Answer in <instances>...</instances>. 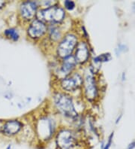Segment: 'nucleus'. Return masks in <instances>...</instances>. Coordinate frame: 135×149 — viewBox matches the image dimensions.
Instances as JSON below:
<instances>
[{
  "label": "nucleus",
  "mask_w": 135,
  "mask_h": 149,
  "mask_svg": "<svg viewBox=\"0 0 135 149\" xmlns=\"http://www.w3.org/2000/svg\"><path fill=\"white\" fill-rule=\"evenodd\" d=\"M54 106L62 115L68 118H76L78 111H76L72 98L65 93H55L53 96Z\"/></svg>",
  "instance_id": "1"
},
{
  "label": "nucleus",
  "mask_w": 135,
  "mask_h": 149,
  "mask_svg": "<svg viewBox=\"0 0 135 149\" xmlns=\"http://www.w3.org/2000/svg\"><path fill=\"white\" fill-rule=\"evenodd\" d=\"M37 19L44 23H48L51 25L60 24L65 17V11L60 6H52L44 9L37 11Z\"/></svg>",
  "instance_id": "2"
},
{
  "label": "nucleus",
  "mask_w": 135,
  "mask_h": 149,
  "mask_svg": "<svg viewBox=\"0 0 135 149\" xmlns=\"http://www.w3.org/2000/svg\"><path fill=\"white\" fill-rule=\"evenodd\" d=\"M56 144L58 149H78L80 141L78 134L70 129H62L56 135Z\"/></svg>",
  "instance_id": "3"
},
{
  "label": "nucleus",
  "mask_w": 135,
  "mask_h": 149,
  "mask_svg": "<svg viewBox=\"0 0 135 149\" xmlns=\"http://www.w3.org/2000/svg\"><path fill=\"white\" fill-rule=\"evenodd\" d=\"M78 37L73 33H68L63 37L56 47V54L62 59L71 56L78 45Z\"/></svg>",
  "instance_id": "4"
},
{
  "label": "nucleus",
  "mask_w": 135,
  "mask_h": 149,
  "mask_svg": "<svg viewBox=\"0 0 135 149\" xmlns=\"http://www.w3.org/2000/svg\"><path fill=\"white\" fill-rule=\"evenodd\" d=\"M54 129V122L51 118L44 117L40 118L36 123V133L38 138L43 141H47L52 137Z\"/></svg>",
  "instance_id": "5"
},
{
  "label": "nucleus",
  "mask_w": 135,
  "mask_h": 149,
  "mask_svg": "<svg viewBox=\"0 0 135 149\" xmlns=\"http://www.w3.org/2000/svg\"><path fill=\"white\" fill-rule=\"evenodd\" d=\"M83 86V77L78 72H73L60 81V87L66 92H74Z\"/></svg>",
  "instance_id": "6"
},
{
  "label": "nucleus",
  "mask_w": 135,
  "mask_h": 149,
  "mask_svg": "<svg viewBox=\"0 0 135 149\" xmlns=\"http://www.w3.org/2000/svg\"><path fill=\"white\" fill-rule=\"evenodd\" d=\"M83 86L84 88L85 97L89 101H92L97 97L98 89L96 83V79L93 74L90 70L85 72L83 78Z\"/></svg>",
  "instance_id": "7"
},
{
  "label": "nucleus",
  "mask_w": 135,
  "mask_h": 149,
  "mask_svg": "<svg viewBox=\"0 0 135 149\" xmlns=\"http://www.w3.org/2000/svg\"><path fill=\"white\" fill-rule=\"evenodd\" d=\"M47 32V26L45 23L35 19L31 22L27 29V34L29 38L33 39H38L44 36Z\"/></svg>",
  "instance_id": "8"
},
{
  "label": "nucleus",
  "mask_w": 135,
  "mask_h": 149,
  "mask_svg": "<svg viewBox=\"0 0 135 149\" xmlns=\"http://www.w3.org/2000/svg\"><path fill=\"white\" fill-rule=\"evenodd\" d=\"M77 65H78V63L76 62L75 58L72 55L63 59L61 63V65L59 68V70H58V72L60 74L59 78L62 79L65 77L69 76V74H71L72 72L74 71V69H75Z\"/></svg>",
  "instance_id": "9"
},
{
  "label": "nucleus",
  "mask_w": 135,
  "mask_h": 149,
  "mask_svg": "<svg viewBox=\"0 0 135 149\" xmlns=\"http://www.w3.org/2000/svg\"><path fill=\"white\" fill-rule=\"evenodd\" d=\"M74 58L78 64H84L89 58V47L87 42H78L75 47Z\"/></svg>",
  "instance_id": "10"
},
{
  "label": "nucleus",
  "mask_w": 135,
  "mask_h": 149,
  "mask_svg": "<svg viewBox=\"0 0 135 149\" xmlns=\"http://www.w3.org/2000/svg\"><path fill=\"white\" fill-rule=\"evenodd\" d=\"M37 9H38V5L36 2H31V1L23 2L20 8L22 18L25 20H33L37 14Z\"/></svg>",
  "instance_id": "11"
},
{
  "label": "nucleus",
  "mask_w": 135,
  "mask_h": 149,
  "mask_svg": "<svg viewBox=\"0 0 135 149\" xmlns=\"http://www.w3.org/2000/svg\"><path fill=\"white\" fill-rule=\"evenodd\" d=\"M23 124L19 120H9L2 127V133L8 136H12L17 134L23 128Z\"/></svg>",
  "instance_id": "12"
},
{
  "label": "nucleus",
  "mask_w": 135,
  "mask_h": 149,
  "mask_svg": "<svg viewBox=\"0 0 135 149\" xmlns=\"http://www.w3.org/2000/svg\"><path fill=\"white\" fill-rule=\"evenodd\" d=\"M62 37V33L60 28L55 25H51L49 29V38L52 42H58Z\"/></svg>",
  "instance_id": "13"
},
{
  "label": "nucleus",
  "mask_w": 135,
  "mask_h": 149,
  "mask_svg": "<svg viewBox=\"0 0 135 149\" xmlns=\"http://www.w3.org/2000/svg\"><path fill=\"white\" fill-rule=\"evenodd\" d=\"M5 35H6L7 38H10L13 41H17L19 39V33H18L17 30L14 28H11V29H8L5 31Z\"/></svg>",
  "instance_id": "14"
},
{
  "label": "nucleus",
  "mask_w": 135,
  "mask_h": 149,
  "mask_svg": "<svg viewBox=\"0 0 135 149\" xmlns=\"http://www.w3.org/2000/svg\"><path fill=\"white\" fill-rule=\"evenodd\" d=\"M64 6L66 8L67 10H69V11H72L74 10L76 7L75 2H73V1H69V0H66L64 2Z\"/></svg>",
  "instance_id": "15"
},
{
  "label": "nucleus",
  "mask_w": 135,
  "mask_h": 149,
  "mask_svg": "<svg viewBox=\"0 0 135 149\" xmlns=\"http://www.w3.org/2000/svg\"><path fill=\"white\" fill-rule=\"evenodd\" d=\"M108 55L107 54H102L100 55V56H98L96 57L93 59V61L96 63H101V62H106L107 61L108 58H107Z\"/></svg>",
  "instance_id": "16"
},
{
  "label": "nucleus",
  "mask_w": 135,
  "mask_h": 149,
  "mask_svg": "<svg viewBox=\"0 0 135 149\" xmlns=\"http://www.w3.org/2000/svg\"><path fill=\"white\" fill-rule=\"evenodd\" d=\"M114 136V133H112L110 135V138H109V140H108V142L104 146V149H110V146H111V143H112V138Z\"/></svg>",
  "instance_id": "17"
},
{
  "label": "nucleus",
  "mask_w": 135,
  "mask_h": 149,
  "mask_svg": "<svg viewBox=\"0 0 135 149\" xmlns=\"http://www.w3.org/2000/svg\"><path fill=\"white\" fill-rule=\"evenodd\" d=\"M135 148V141L130 143L128 146V149H134Z\"/></svg>",
  "instance_id": "18"
},
{
  "label": "nucleus",
  "mask_w": 135,
  "mask_h": 149,
  "mask_svg": "<svg viewBox=\"0 0 135 149\" xmlns=\"http://www.w3.org/2000/svg\"><path fill=\"white\" fill-rule=\"evenodd\" d=\"M4 5H5V2H4L3 1H0V8H1Z\"/></svg>",
  "instance_id": "19"
}]
</instances>
